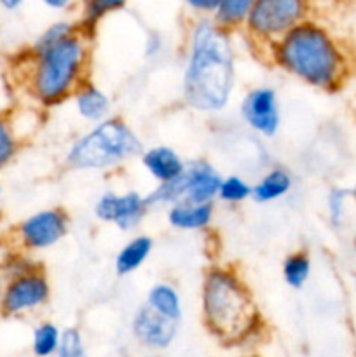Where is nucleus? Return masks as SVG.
Returning a JSON list of instances; mask_svg holds the SVG:
<instances>
[{
  "label": "nucleus",
  "instance_id": "1",
  "mask_svg": "<svg viewBox=\"0 0 356 357\" xmlns=\"http://www.w3.org/2000/svg\"><path fill=\"white\" fill-rule=\"evenodd\" d=\"M230 31L208 17L191 31L184 72V100L198 112H222L236 86V61Z\"/></svg>",
  "mask_w": 356,
  "mask_h": 357
},
{
  "label": "nucleus",
  "instance_id": "2",
  "mask_svg": "<svg viewBox=\"0 0 356 357\" xmlns=\"http://www.w3.org/2000/svg\"><path fill=\"white\" fill-rule=\"evenodd\" d=\"M89 65V40L79 23V30L51 44H37L30 49L24 87L42 107H56L86 82Z\"/></svg>",
  "mask_w": 356,
  "mask_h": 357
},
{
  "label": "nucleus",
  "instance_id": "3",
  "mask_svg": "<svg viewBox=\"0 0 356 357\" xmlns=\"http://www.w3.org/2000/svg\"><path fill=\"white\" fill-rule=\"evenodd\" d=\"M274 61L302 82L335 91L348 75V59L334 35L314 21H302L271 45Z\"/></svg>",
  "mask_w": 356,
  "mask_h": 357
},
{
  "label": "nucleus",
  "instance_id": "4",
  "mask_svg": "<svg viewBox=\"0 0 356 357\" xmlns=\"http://www.w3.org/2000/svg\"><path fill=\"white\" fill-rule=\"evenodd\" d=\"M202 323L223 345H239L253 337L262 314L246 282L230 267H212L201 288Z\"/></svg>",
  "mask_w": 356,
  "mask_h": 357
},
{
  "label": "nucleus",
  "instance_id": "5",
  "mask_svg": "<svg viewBox=\"0 0 356 357\" xmlns=\"http://www.w3.org/2000/svg\"><path fill=\"white\" fill-rule=\"evenodd\" d=\"M142 153L143 145L131 126L121 117H108L70 146L65 162L72 169L101 171Z\"/></svg>",
  "mask_w": 356,
  "mask_h": 357
},
{
  "label": "nucleus",
  "instance_id": "6",
  "mask_svg": "<svg viewBox=\"0 0 356 357\" xmlns=\"http://www.w3.org/2000/svg\"><path fill=\"white\" fill-rule=\"evenodd\" d=\"M307 10L309 0H255L244 28L253 38L272 45L306 21Z\"/></svg>",
  "mask_w": 356,
  "mask_h": 357
},
{
  "label": "nucleus",
  "instance_id": "7",
  "mask_svg": "<svg viewBox=\"0 0 356 357\" xmlns=\"http://www.w3.org/2000/svg\"><path fill=\"white\" fill-rule=\"evenodd\" d=\"M70 216L65 209H42L21 220L13 229L14 241L23 251H42L58 244L68 234Z\"/></svg>",
  "mask_w": 356,
  "mask_h": 357
},
{
  "label": "nucleus",
  "instance_id": "8",
  "mask_svg": "<svg viewBox=\"0 0 356 357\" xmlns=\"http://www.w3.org/2000/svg\"><path fill=\"white\" fill-rule=\"evenodd\" d=\"M49 296H51V286L42 267L10 278L3 282L0 316L17 317L34 312L47 303Z\"/></svg>",
  "mask_w": 356,
  "mask_h": 357
},
{
  "label": "nucleus",
  "instance_id": "9",
  "mask_svg": "<svg viewBox=\"0 0 356 357\" xmlns=\"http://www.w3.org/2000/svg\"><path fill=\"white\" fill-rule=\"evenodd\" d=\"M149 208L147 195H142L140 192L131 190L126 194L105 192L94 204V215L98 220L112 223L117 229L133 230L138 227Z\"/></svg>",
  "mask_w": 356,
  "mask_h": 357
},
{
  "label": "nucleus",
  "instance_id": "10",
  "mask_svg": "<svg viewBox=\"0 0 356 357\" xmlns=\"http://www.w3.org/2000/svg\"><path fill=\"white\" fill-rule=\"evenodd\" d=\"M241 117L244 124L264 138L278 135L281 115H279L278 94L271 87H257L250 91L241 101Z\"/></svg>",
  "mask_w": 356,
  "mask_h": 357
},
{
  "label": "nucleus",
  "instance_id": "11",
  "mask_svg": "<svg viewBox=\"0 0 356 357\" xmlns=\"http://www.w3.org/2000/svg\"><path fill=\"white\" fill-rule=\"evenodd\" d=\"M131 333L142 347L149 351H166L178 335V323L142 305L131 319Z\"/></svg>",
  "mask_w": 356,
  "mask_h": 357
},
{
  "label": "nucleus",
  "instance_id": "12",
  "mask_svg": "<svg viewBox=\"0 0 356 357\" xmlns=\"http://www.w3.org/2000/svg\"><path fill=\"white\" fill-rule=\"evenodd\" d=\"M222 176L208 160H195L185 167L181 174L184 185V201L194 204H213L218 199Z\"/></svg>",
  "mask_w": 356,
  "mask_h": 357
},
{
  "label": "nucleus",
  "instance_id": "13",
  "mask_svg": "<svg viewBox=\"0 0 356 357\" xmlns=\"http://www.w3.org/2000/svg\"><path fill=\"white\" fill-rule=\"evenodd\" d=\"M142 166L154 180H157L159 185H163L180 178L185 173L187 164L178 155L177 150L166 145H159L152 146L149 150H143Z\"/></svg>",
  "mask_w": 356,
  "mask_h": 357
},
{
  "label": "nucleus",
  "instance_id": "14",
  "mask_svg": "<svg viewBox=\"0 0 356 357\" xmlns=\"http://www.w3.org/2000/svg\"><path fill=\"white\" fill-rule=\"evenodd\" d=\"M73 100H75L77 112L82 119L89 122H103L105 119H108L110 114V98L107 96L105 91H101L91 80H86L79 89L73 94Z\"/></svg>",
  "mask_w": 356,
  "mask_h": 357
},
{
  "label": "nucleus",
  "instance_id": "15",
  "mask_svg": "<svg viewBox=\"0 0 356 357\" xmlns=\"http://www.w3.org/2000/svg\"><path fill=\"white\" fill-rule=\"evenodd\" d=\"M215 208L213 204H194L181 201L168 209V222L178 230H202L212 223Z\"/></svg>",
  "mask_w": 356,
  "mask_h": 357
},
{
  "label": "nucleus",
  "instance_id": "16",
  "mask_svg": "<svg viewBox=\"0 0 356 357\" xmlns=\"http://www.w3.org/2000/svg\"><path fill=\"white\" fill-rule=\"evenodd\" d=\"M292 174L285 167H272L251 187V199L258 204H267L283 199L292 190Z\"/></svg>",
  "mask_w": 356,
  "mask_h": 357
},
{
  "label": "nucleus",
  "instance_id": "17",
  "mask_svg": "<svg viewBox=\"0 0 356 357\" xmlns=\"http://www.w3.org/2000/svg\"><path fill=\"white\" fill-rule=\"evenodd\" d=\"M152 248L154 241L147 236L133 237L131 241H128V243L121 248L117 257H115V274H117L119 278H124V275H129L133 274V272L138 271V268L145 264L147 258L150 257Z\"/></svg>",
  "mask_w": 356,
  "mask_h": 357
},
{
  "label": "nucleus",
  "instance_id": "18",
  "mask_svg": "<svg viewBox=\"0 0 356 357\" xmlns=\"http://www.w3.org/2000/svg\"><path fill=\"white\" fill-rule=\"evenodd\" d=\"M145 305H149L154 312L161 314L166 319L175 321V323H180L181 319V298L180 293L177 291V288L168 282H159V284H154L152 288L147 293V302Z\"/></svg>",
  "mask_w": 356,
  "mask_h": 357
},
{
  "label": "nucleus",
  "instance_id": "19",
  "mask_svg": "<svg viewBox=\"0 0 356 357\" xmlns=\"http://www.w3.org/2000/svg\"><path fill=\"white\" fill-rule=\"evenodd\" d=\"M253 2L255 0H222L213 13V21L227 31L244 26Z\"/></svg>",
  "mask_w": 356,
  "mask_h": 357
},
{
  "label": "nucleus",
  "instance_id": "20",
  "mask_svg": "<svg viewBox=\"0 0 356 357\" xmlns=\"http://www.w3.org/2000/svg\"><path fill=\"white\" fill-rule=\"evenodd\" d=\"M311 271H313V261H311L309 253L304 250L293 251L283 260V279L293 289H300L306 286L311 278Z\"/></svg>",
  "mask_w": 356,
  "mask_h": 357
},
{
  "label": "nucleus",
  "instance_id": "21",
  "mask_svg": "<svg viewBox=\"0 0 356 357\" xmlns=\"http://www.w3.org/2000/svg\"><path fill=\"white\" fill-rule=\"evenodd\" d=\"M61 342V330L54 323H40L31 333V352L35 357H52Z\"/></svg>",
  "mask_w": 356,
  "mask_h": 357
},
{
  "label": "nucleus",
  "instance_id": "22",
  "mask_svg": "<svg viewBox=\"0 0 356 357\" xmlns=\"http://www.w3.org/2000/svg\"><path fill=\"white\" fill-rule=\"evenodd\" d=\"M126 3H128V0H82V21H80V26H82L84 31H86V28H93L107 14L124 9Z\"/></svg>",
  "mask_w": 356,
  "mask_h": 357
},
{
  "label": "nucleus",
  "instance_id": "23",
  "mask_svg": "<svg viewBox=\"0 0 356 357\" xmlns=\"http://www.w3.org/2000/svg\"><path fill=\"white\" fill-rule=\"evenodd\" d=\"M20 150V136L7 114L0 112V171L16 157Z\"/></svg>",
  "mask_w": 356,
  "mask_h": 357
},
{
  "label": "nucleus",
  "instance_id": "24",
  "mask_svg": "<svg viewBox=\"0 0 356 357\" xmlns=\"http://www.w3.org/2000/svg\"><path fill=\"white\" fill-rule=\"evenodd\" d=\"M351 201V192L342 187L330 188L327 195V216L334 229L344 227L348 218V204Z\"/></svg>",
  "mask_w": 356,
  "mask_h": 357
},
{
  "label": "nucleus",
  "instance_id": "25",
  "mask_svg": "<svg viewBox=\"0 0 356 357\" xmlns=\"http://www.w3.org/2000/svg\"><path fill=\"white\" fill-rule=\"evenodd\" d=\"M218 199L227 204H239L246 199H251V185L243 176L229 174V176L222 178Z\"/></svg>",
  "mask_w": 356,
  "mask_h": 357
},
{
  "label": "nucleus",
  "instance_id": "26",
  "mask_svg": "<svg viewBox=\"0 0 356 357\" xmlns=\"http://www.w3.org/2000/svg\"><path fill=\"white\" fill-rule=\"evenodd\" d=\"M52 357H87L82 333L77 328L63 330L59 347Z\"/></svg>",
  "mask_w": 356,
  "mask_h": 357
},
{
  "label": "nucleus",
  "instance_id": "27",
  "mask_svg": "<svg viewBox=\"0 0 356 357\" xmlns=\"http://www.w3.org/2000/svg\"><path fill=\"white\" fill-rule=\"evenodd\" d=\"M222 0H185L188 7L192 10H198L202 14H213L216 10V7L220 6Z\"/></svg>",
  "mask_w": 356,
  "mask_h": 357
},
{
  "label": "nucleus",
  "instance_id": "28",
  "mask_svg": "<svg viewBox=\"0 0 356 357\" xmlns=\"http://www.w3.org/2000/svg\"><path fill=\"white\" fill-rule=\"evenodd\" d=\"M42 3H45L51 9H66V7L72 6L75 0H40Z\"/></svg>",
  "mask_w": 356,
  "mask_h": 357
},
{
  "label": "nucleus",
  "instance_id": "29",
  "mask_svg": "<svg viewBox=\"0 0 356 357\" xmlns=\"http://www.w3.org/2000/svg\"><path fill=\"white\" fill-rule=\"evenodd\" d=\"M24 0H0V7L6 10H16Z\"/></svg>",
  "mask_w": 356,
  "mask_h": 357
},
{
  "label": "nucleus",
  "instance_id": "30",
  "mask_svg": "<svg viewBox=\"0 0 356 357\" xmlns=\"http://www.w3.org/2000/svg\"><path fill=\"white\" fill-rule=\"evenodd\" d=\"M349 192H351V202L355 204V208H356V183H355V187H353Z\"/></svg>",
  "mask_w": 356,
  "mask_h": 357
},
{
  "label": "nucleus",
  "instance_id": "31",
  "mask_svg": "<svg viewBox=\"0 0 356 357\" xmlns=\"http://www.w3.org/2000/svg\"><path fill=\"white\" fill-rule=\"evenodd\" d=\"M3 278H2V274H0V307H2V293H3Z\"/></svg>",
  "mask_w": 356,
  "mask_h": 357
},
{
  "label": "nucleus",
  "instance_id": "32",
  "mask_svg": "<svg viewBox=\"0 0 356 357\" xmlns=\"http://www.w3.org/2000/svg\"><path fill=\"white\" fill-rule=\"evenodd\" d=\"M0 199H2V185H0Z\"/></svg>",
  "mask_w": 356,
  "mask_h": 357
},
{
  "label": "nucleus",
  "instance_id": "33",
  "mask_svg": "<svg viewBox=\"0 0 356 357\" xmlns=\"http://www.w3.org/2000/svg\"><path fill=\"white\" fill-rule=\"evenodd\" d=\"M248 357H260V356H248Z\"/></svg>",
  "mask_w": 356,
  "mask_h": 357
},
{
  "label": "nucleus",
  "instance_id": "34",
  "mask_svg": "<svg viewBox=\"0 0 356 357\" xmlns=\"http://www.w3.org/2000/svg\"><path fill=\"white\" fill-rule=\"evenodd\" d=\"M355 284H356V275H355Z\"/></svg>",
  "mask_w": 356,
  "mask_h": 357
}]
</instances>
